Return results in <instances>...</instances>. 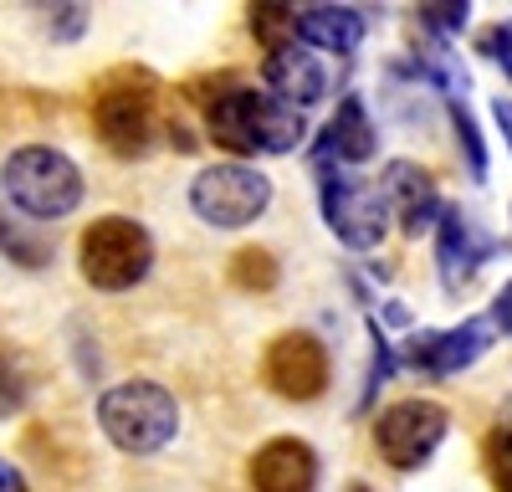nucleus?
I'll use <instances>...</instances> for the list:
<instances>
[{
	"mask_svg": "<svg viewBox=\"0 0 512 492\" xmlns=\"http://www.w3.org/2000/svg\"><path fill=\"white\" fill-rule=\"evenodd\" d=\"M205 108V129L221 149L231 154H292L308 139V113L277 103L272 93L241 88V82H221L216 93H195Z\"/></svg>",
	"mask_w": 512,
	"mask_h": 492,
	"instance_id": "f257e3e1",
	"label": "nucleus"
},
{
	"mask_svg": "<svg viewBox=\"0 0 512 492\" xmlns=\"http://www.w3.org/2000/svg\"><path fill=\"white\" fill-rule=\"evenodd\" d=\"M98 426L123 457H154L180 436V400L154 380H123L103 390Z\"/></svg>",
	"mask_w": 512,
	"mask_h": 492,
	"instance_id": "f03ea898",
	"label": "nucleus"
},
{
	"mask_svg": "<svg viewBox=\"0 0 512 492\" xmlns=\"http://www.w3.org/2000/svg\"><path fill=\"white\" fill-rule=\"evenodd\" d=\"M93 123L118 159H144L159 139V82L144 67H118L93 93Z\"/></svg>",
	"mask_w": 512,
	"mask_h": 492,
	"instance_id": "7ed1b4c3",
	"label": "nucleus"
},
{
	"mask_svg": "<svg viewBox=\"0 0 512 492\" xmlns=\"http://www.w3.org/2000/svg\"><path fill=\"white\" fill-rule=\"evenodd\" d=\"M0 185H6L11 205L36 221V226H47V221H62L72 216L77 205H82V170L52 144H26L6 159V170H0Z\"/></svg>",
	"mask_w": 512,
	"mask_h": 492,
	"instance_id": "20e7f679",
	"label": "nucleus"
},
{
	"mask_svg": "<svg viewBox=\"0 0 512 492\" xmlns=\"http://www.w3.org/2000/svg\"><path fill=\"white\" fill-rule=\"evenodd\" d=\"M77 267L98 293H128L154 267V236L128 216H98L77 236Z\"/></svg>",
	"mask_w": 512,
	"mask_h": 492,
	"instance_id": "39448f33",
	"label": "nucleus"
},
{
	"mask_svg": "<svg viewBox=\"0 0 512 492\" xmlns=\"http://www.w3.org/2000/svg\"><path fill=\"white\" fill-rule=\"evenodd\" d=\"M190 205L205 226H221V231L251 226L272 205V175H262L256 164H241V159L205 164L190 180Z\"/></svg>",
	"mask_w": 512,
	"mask_h": 492,
	"instance_id": "423d86ee",
	"label": "nucleus"
},
{
	"mask_svg": "<svg viewBox=\"0 0 512 492\" xmlns=\"http://www.w3.org/2000/svg\"><path fill=\"white\" fill-rule=\"evenodd\" d=\"M318 195H323L328 231L344 246H354V252H374L384 231H390V205H384L379 185L344 175L338 164H318Z\"/></svg>",
	"mask_w": 512,
	"mask_h": 492,
	"instance_id": "0eeeda50",
	"label": "nucleus"
},
{
	"mask_svg": "<svg viewBox=\"0 0 512 492\" xmlns=\"http://www.w3.org/2000/svg\"><path fill=\"white\" fill-rule=\"evenodd\" d=\"M451 431V416H446V405L436 400H395L390 410H379V421H374V446H379V457L390 462L395 472H415L436 457V446L446 441Z\"/></svg>",
	"mask_w": 512,
	"mask_h": 492,
	"instance_id": "6e6552de",
	"label": "nucleus"
},
{
	"mask_svg": "<svg viewBox=\"0 0 512 492\" xmlns=\"http://www.w3.org/2000/svg\"><path fill=\"white\" fill-rule=\"evenodd\" d=\"M492 349V318H461L456 328H425L405 344V359L431 380H451L461 369H472Z\"/></svg>",
	"mask_w": 512,
	"mask_h": 492,
	"instance_id": "1a4fd4ad",
	"label": "nucleus"
},
{
	"mask_svg": "<svg viewBox=\"0 0 512 492\" xmlns=\"http://www.w3.org/2000/svg\"><path fill=\"white\" fill-rule=\"evenodd\" d=\"M262 369H267V385L287 400H318L328 390V375H333L323 339L303 334V328H297V334H277Z\"/></svg>",
	"mask_w": 512,
	"mask_h": 492,
	"instance_id": "9d476101",
	"label": "nucleus"
},
{
	"mask_svg": "<svg viewBox=\"0 0 512 492\" xmlns=\"http://www.w3.org/2000/svg\"><path fill=\"white\" fill-rule=\"evenodd\" d=\"M262 77H267V93L277 103L297 108V113H308V108H318L328 98V67L318 62V52L303 47V41H287V47L267 52Z\"/></svg>",
	"mask_w": 512,
	"mask_h": 492,
	"instance_id": "9b49d317",
	"label": "nucleus"
},
{
	"mask_svg": "<svg viewBox=\"0 0 512 492\" xmlns=\"http://www.w3.org/2000/svg\"><path fill=\"white\" fill-rule=\"evenodd\" d=\"M379 195H384V205H390V216H400V226H405L410 236H420L425 226H436L441 211H446L436 180L425 175L420 164H410V159H390V164H384Z\"/></svg>",
	"mask_w": 512,
	"mask_h": 492,
	"instance_id": "f8f14e48",
	"label": "nucleus"
},
{
	"mask_svg": "<svg viewBox=\"0 0 512 492\" xmlns=\"http://www.w3.org/2000/svg\"><path fill=\"white\" fill-rule=\"evenodd\" d=\"M256 492H313L318 487V451L297 436H277L246 467Z\"/></svg>",
	"mask_w": 512,
	"mask_h": 492,
	"instance_id": "ddd939ff",
	"label": "nucleus"
},
{
	"mask_svg": "<svg viewBox=\"0 0 512 492\" xmlns=\"http://www.w3.org/2000/svg\"><path fill=\"white\" fill-rule=\"evenodd\" d=\"M436 267H441V282L451 287V293H461L466 282L477 277V267L497 252V241L477 231L472 216H461V211H441L436 221Z\"/></svg>",
	"mask_w": 512,
	"mask_h": 492,
	"instance_id": "4468645a",
	"label": "nucleus"
},
{
	"mask_svg": "<svg viewBox=\"0 0 512 492\" xmlns=\"http://www.w3.org/2000/svg\"><path fill=\"white\" fill-rule=\"evenodd\" d=\"M374 149H379V129H374L364 98L359 93L338 98V113L328 118V129L318 134V164H338V170H344V164L374 159Z\"/></svg>",
	"mask_w": 512,
	"mask_h": 492,
	"instance_id": "2eb2a0df",
	"label": "nucleus"
},
{
	"mask_svg": "<svg viewBox=\"0 0 512 492\" xmlns=\"http://www.w3.org/2000/svg\"><path fill=\"white\" fill-rule=\"evenodd\" d=\"M297 41L318 52L349 57L364 47V16L354 6H303L297 11Z\"/></svg>",
	"mask_w": 512,
	"mask_h": 492,
	"instance_id": "dca6fc26",
	"label": "nucleus"
},
{
	"mask_svg": "<svg viewBox=\"0 0 512 492\" xmlns=\"http://www.w3.org/2000/svg\"><path fill=\"white\" fill-rule=\"evenodd\" d=\"M231 282L246 287V293H272L277 287V257L262 252V246H241L231 257Z\"/></svg>",
	"mask_w": 512,
	"mask_h": 492,
	"instance_id": "f3484780",
	"label": "nucleus"
},
{
	"mask_svg": "<svg viewBox=\"0 0 512 492\" xmlns=\"http://www.w3.org/2000/svg\"><path fill=\"white\" fill-rule=\"evenodd\" d=\"M31 400V364L21 354H0V416H16Z\"/></svg>",
	"mask_w": 512,
	"mask_h": 492,
	"instance_id": "a211bd4d",
	"label": "nucleus"
},
{
	"mask_svg": "<svg viewBox=\"0 0 512 492\" xmlns=\"http://www.w3.org/2000/svg\"><path fill=\"white\" fill-rule=\"evenodd\" d=\"M251 31L262 36L267 52H277L287 41H297V11L292 6H251Z\"/></svg>",
	"mask_w": 512,
	"mask_h": 492,
	"instance_id": "6ab92c4d",
	"label": "nucleus"
},
{
	"mask_svg": "<svg viewBox=\"0 0 512 492\" xmlns=\"http://www.w3.org/2000/svg\"><path fill=\"white\" fill-rule=\"evenodd\" d=\"M369 339H374V354H369V375H364V405L379 395V385H390L395 375V349H390V334L369 318Z\"/></svg>",
	"mask_w": 512,
	"mask_h": 492,
	"instance_id": "aec40b11",
	"label": "nucleus"
},
{
	"mask_svg": "<svg viewBox=\"0 0 512 492\" xmlns=\"http://www.w3.org/2000/svg\"><path fill=\"white\" fill-rule=\"evenodd\" d=\"M482 457H487V472L502 492H512V421L492 426L487 431V446H482Z\"/></svg>",
	"mask_w": 512,
	"mask_h": 492,
	"instance_id": "412c9836",
	"label": "nucleus"
},
{
	"mask_svg": "<svg viewBox=\"0 0 512 492\" xmlns=\"http://www.w3.org/2000/svg\"><path fill=\"white\" fill-rule=\"evenodd\" d=\"M451 123H456V144L466 149V170H472V180H487V144L477 134L472 113H466L461 103H451Z\"/></svg>",
	"mask_w": 512,
	"mask_h": 492,
	"instance_id": "4be33fe9",
	"label": "nucleus"
},
{
	"mask_svg": "<svg viewBox=\"0 0 512 492\" xmlns=\"http://www.w3.org/2000/svg\"><path fill=\"white\" fill-rule=\"evenodd\" d=\"M466 21H472V6H466V0H431V6H420V26L425 31L456 36Z\"/></svg>",
	"mask_w": 512,
	"mask_h": 492,
	"instance_id": "5701e85b",
	"label": "nucleus"
},
{
	"mask_svg": "<svg viewBox=\"0 0 512 492\" xmlns=\"http://www.w3.org/2000/svg\"><path fill=\"white\" fill-rule=\"evenodd\" d=\"M0 252H16V262L41 267V262H47V241L26 236V231H21V221H0Z\"/></svg>",
	"mask_w": 512,
	"mask_h": 492,
	"instance_id": "b1692460",
	"label": "nucleus"
},
{
	"mask_svg": "<svg viewBox=\"0 0 512 492\" xmlns=\"http://www.w3.org/2000/svg\"><path fill=\"white\" fill-rule=\"evenodd\" d=\"M482 52L512 77V21H502V26H492V31L482 36Z\"/></svg>",
	"mask_w": 512,
	"mask_h": 492,
	"instance_id": "393cba45",
	"label": "nucleus"
},
{
	"mask_svg": "<svg viewBox=\"0 0 512 492\" xmlns=\"http://www.w3.org/2000/svg\"><path fill=\"white\" fill-rule=\"evenodd\" d=\"M57 11V21H52V36H62V41H72L82 26H88V6H52Z\"/></svg>",
	"mask_w": 512,
	"mask_h": 492,
	"instance_id": "a878e982",
	"label": "nucleus"
},
{
	"mask_svg": "<svg viewBox=\"0 0 512 492\" xmlns=\"http://www.w3.org/2000/svg\"><path fill=\"white\" fill-rule=\"evenodd\" d=\"M492 323L502 328V334H512V277L502 282V293L492 298Z\"/></svg>",
	"mask_w": 512,
	"mask_h": 492,
	"instance_id": "bb28decb",
	"label": "nucleus"
},
{
	"mask_svg": "<svg viewBox=\"0 0 512 492\" xmlns=\"http://www.w3.org/2000/svg\"><path fill=\"white\" fill-rule=\"evenodd\" d=\"M492 118H497V129H502V139H507V149H512V98H497V103H492Z\"/></svg>",
	"mask_w": 512,
	"mask_h": 492,
	"instance_id": "cd10ccee",
	"label": "nucleus"
},
{
	"mask_svg": "<svg viewBox=\"0 0 512 492\" xmlns=\"http://www.w3.org/2000/svg\"><path fill=\"white\" fill-rule=\"evenodd\" d=\"M0 492H26V477H21V467H11L6 457H0Z\"/></svg>",
	"mask_w": 512,
	"mask_h": 492,
	"instance_id": "c85d7f7f",
	"label": "nucleus"
},
{
	"mask_svg": "<svg viewBox=\"0 0 512 492\" xmlns=\"http://www.w3.org/2000/svg\"><path fill=\"white\" fill-rule=\"evenodd\" d=\"M349 492H369V487H364V482H354V487H349Z\"/></svg>",
	"mask_w": 512,
	"mask_h": 492,
	"instance_id": "c756f323",
	"label": "nucleus"
}]
</instances>
